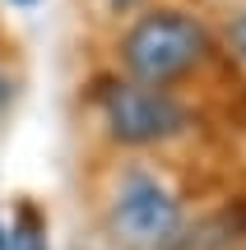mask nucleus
<instances>
[{"label":"nucleus","instance_id":"obj_4","mask_svg":"<svg viewBox=\"0 0 246 250\" xmlns=\"http://www.w3.org/2000/svg\"><path fill=\"white\" fill-rule=\"evenodd\" d=\"M0 250H51L46 246V218L28 199L9 213V223H0Z\"/></svg>","mask_w":246,"mask_h":250},{"label":"nucleus","instance_id":"obj_5","mask_svg":"<svg viewBox=\"0 0 246 250\" xmlns=\"http://www.w3.org/2000/svg\"><path fill=\"white\" fill-rule=\"evenodd\" d=\"M228 46L246 61V9H237V14L228 19Z\"/></svg>","mask_w":246,"mask_h":250},{"label":"nucleus","instance_id":"obj_6","mask_svg":"<svg viewBox=\"0 0 246 250\" xmlns=\"http://www.w3.org/2000/svg\"><path fill=\"white\" fill-rule=\"evenodd\" d=\"M9 102H14V79L5 74V65H0V116L9 111Z\"/></svg>","mask_w":246,"mask_h":250},{"label":"nucleus","instance_id":"obj_7","mask_svg":"<svg viewBox=\"0 0 246 250\" xmlns=\"http://www.w3.org/2000/svg\"><path fill=\"white\" fill-rule=\"evenodd\" d=\"M14 5H37V0H14Z\"/></svg>","mask_w":246,"mask_h":250},{"label":"nucleus","instance_id":"obj_1","mask_svg":"<svg viewBox=\"0 0 246 250\" xmlns=\"http://www.w3.org/2000/svg\"><path fill=\"white\" fill-rule=\"evenodd\" d=\"M214 56V37L195 14L181 9H149L121 37V65L135 83L149 88H167V83L186 79Z\"/></svg>","mask_w":246,"mask_h":250},{"label":"nucleus","instance_id":"obj_2","mask_svg":"<svg viewBox=\"0 0 246 250\" xmlns=\"http://www.w3.org/2000/svg\"><path fill=\"white\" fill-rule=\"evenodd\" d=\"M181 199L144 162H126L107 195V232L126 250H172L181 241Z\"/></svg>","mask_w":246,"mask_h":250},{"label":"nucleus","instance_id":"obj_3","mask_svg":"<svg viewBox=\"0 0 246 250\" xmlns=\"http://www.w3.org/2000/svg\"><path fill=\"white\" fill-rule=\"evenodd\" d=\"M102 125L116 144L126 148H154V144H172L191 130V111L172 98L167 88H149V83H107L98 93Z\"/></svg>","mask_w":246,"mask_h":250}]
</instances>
